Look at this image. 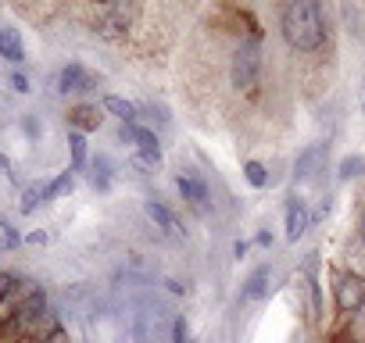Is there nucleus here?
Masks as SVG:
<instances>
[{
  "label": "nucleus",
  "instance_id": "f3484780",
  "mask_svg": "<svg viewBox=\"0 0 365 343\" xmlns=\"http://www.w3.org/2000/svg\"><path fill=\"white\" fill-rule=\"evenodd\" d=\"M29 286L33 283H19L8 297H0V325H4V322H11V315L19 311V304H22V297L29 293Z\"/></svg>",
  "mask_w": 365,
  "mask_h": 343
},
{
  "label": "nucleus",
  "instance_id": "2eb2a0df",
  "mask_svg": "<svg viewBox=\"0 0 365 343\" xmlns=\"http://www.w3.org/2000/svg\"><path fill=\"white\" fill-rule=\"evenodd\" d=\"M111 176H115V168H111V161L104 154L90 157V183H93V190H108L111 186Z\"/></svg>",
  "mask_w": 365,
  "mask_h": 343
},
{
  "label": "nucleus",
  "instance_id": "0eeeda50",
  "mask_svg": "<svg viewBox=\"0 0 365 343\" xmlns=\"http://www.w3.org/2000/svg\"><path fill=\"white\" fill-rule=\"evenodd\" d=\"M143 211H147V218H150V222H154V226H158L165 236H182V233H187V229H182V222H179V218H175V215H172V211H168V208H165L158 197L143 201Z\"/></svg>",
  "mask_w": 365,
  "mask_h": 343
},
{
  "label": "nucleus",
  "instance_id": "a211bd4d",
  "mask_svg": "<svg viewBox=\"0 0 365 343\" xmlns=\"http://www.w3.org/2000/svg\"><path fill=\"white\" fill-rule=\"evenodd\" d=\"M344 339H347V343H365V304H361L358 311H351V315H347Z\"/></svg>",
  "mask_w": 365,
  "mask_h": 343
},
{
  "label": "nucleus",
  "instance_id": "58836bf2",
  "mask_svg": "<svg viewBox=\"0 0 365 343\" xmlns=\"http://www.w3.org/2000/svg\"><path fill=\"white\" fill-rule=\"evenodd\" d=\"M361 104H365V83H361Z\"/></svg>",
  "mask_w": 365,
  "mask_h": 343
},
{
  "label": "nucleus",
  "instance_id": "1a4fd4ad",
  "mask_svg": "<svg viewBox=\"0 0 365 343\" xmlns=\"http://www.w3.org/2000/svg\"><path fill=\"white\" fill-rule=\"evenodd\" d=\"M322 157H326V147H322V143L304 147V150L297 154V161H294V179H297V183H308V179L315 176V172H319Z\"/></svg>",
  "mask_w": 365,
  "mask_h": 343
},
{
  "label": "nucleus",
  "instance_id": "ea45409f",
  "mask_svg": "<svg viewBox=\"0 0 365 343\" xmlns=\"http://www.w3.org/2000/svg\"><path fill=\"white\" fill-rule=\"evenodd\" d=\"M190 343H194V339H190Z\"/></svg>",
  "mask_w": 365,
  "mask_h": 343
},
{
  "label": "nucleus",
  "instance_id": "7c9ffc66",
  "mask_svg": "<svg viewBox=\"0 0 365 343\" xmlns=\"http://www.w3.org/2000/svg\"><path fill=\"white\" fill-rule=\"evenodd\" d=\"M133 168H136V172H140V176H150V172H154V164H150V161H143V157H140V154H136V157H133Z\"/></svg>",
  "mask_w": 365,
  "mask_h": 343
},
{
  "label": "nucleus",
  "instance_id": "4468645a",
  "mask_svg": "<svg viewBox=\"0 0 365 343\" xmlns=\"http://www.w3.org/2000/svg\"><path fill=\"white\" fill-rule=\"evenodd\" d=\"M0 54H4L11 65L26 61V47H22V36L15 29H0Z\"/></svg>",
  "mask_w": 365,
  "mask_h": 343
},
{
  "label": "nucleus",
  "instance_id": "f8f14e48",
  "mask_svg": "<svg viewBox=\"0 0 365 343\" xmlns=\"http://www.w3.org/2000/svg\"><path fill=\"white\" fill-rule=\"evenodd\" d=\"M68 122H72V129L76 132H93V129H101V111L97 107H90V104H79V107H72L68 111Z\"/></svg>",
  "mask_w": 365,
  "mask_h": 343
},
{
  "label": "nucleus",
  "instance_id": "72a5a7b5",
  "mask_svg": "<svg viewBox=\"0 0 365 343\" xmlns=\"http://www.w3.org/2000/svg\"><path fill=\"white\" fill-rule=\"evenodd\" d=\"M255 243H258V247H272V233H265V229H262V233L255 236Z\"/></svg>",
  "mask_w": 365,
  "mask_h": 343
},
{
  "label": "nucleus",
  "instance_id": "f257e3e1",
  "mask_svg": "<svg viewBox=\"0 0 365 343\" xmlns=\"http://www.w3.org/2000/svg\"><path fill=\"white\" fill-rule=\"evenodd\" d=\"M279 29H283V40L301 51V54H312L326 43V22H322V4L315 0H294L279 11Z\"/></svg>",
  "mask_w": 365,
  "mask_h": 343
},
{
  "label": "nucleus",
  "instance_id": "9b49d317",
  "mask_svg": "<svg viewBox=\"0 0 365 343\" xmlns=\"http://www.w3.org/2000/svg\"><path fill=\"white\" fill-rule=\"evenodd\" d=\"M133 147L140 150L143 161H150L154 168L161 164V143L154 136V129H143V125H133Z\"/></svg>",
  "mask_w": 365,
  "mask_h": 343
},
{
  "label": "nucleus",
  "instance_id": "dca6fc26",
  "mask_svg": "<svg viewBox=\"0 0 365 343\" xmlns=\"http://www.w3.org/2000/svg\"><path fill=\"white\" fill-rule=\"evenodd\" d=\"M68 150H72V172H83L90 164V147H86V136L83 132H68Z\"/></svg>",
  "mask_w": 365,
  "mask_h": 343
},
{
  "label": "nucleus",
  "instance_id": "393cba45",
  "mask_svg": "<svg viewBox=\"0 0 365 343\" xmlns=\"http://www.w3.org/2000/svg\"><path fill=\"white\" fill-rule=\"evenodd\" d=\"M172 343H190V325H187L182 315L172 318Z\"/></svg>",
  "mask_w": 365,
  "mask_h": 343
},
{
  "label": "nucleus",
  "instance_id": "cd10ccee",
  "mask_svg": "<svg viewBox=\"0 0 365 343\" xmlns=\"http://www.w3.org/2000/svg\"><path fill=\"white\" fill-rule=\"evenodd\" d=\"M40 343H72V336H68V329H61V325H58V329H51Z\"/></svg>",
  "mask_w": 365,
  "mask_h": 343
},
{
  "label": "nucleus",
  "instance_id": "412c9836",
  "mask_svg": "<svg viewBox=\"0 0 365 343\" xmlns=\"http://www.w3.org/2000/svg\"><path fill=\"white\" fill-rule=\"evenodd\" d=\"M72 186H76V179H72V172H61V176L51 183V186H43V201H58V197H65V194H72Z\"/></svg>",
  "mask_w": 365,
  "mask_h": 343
},
{
  "label": "nucleus",
  "instance_id": "b1692460",
  "mask_svg": "<svg viewBox=\"0 0 365 343\" xmlns=\"http://www.w3.org/2000/svg\"><path fill=\"white\" fill-rule=\"evenodd\" d=\"M36 204H43V190H40V186H26V190H22V211L33 215Z\"/></svg>",
  "mask_w": 365,
  "mask_h": 343
},
{
  "label": "nucleus",
  "instance_id": "6e6552de",
  "mask_svg": "<svg viewBox=\"0 0 365 343\" xmlns=\"http://www.w3.org/2000/svg\"><path fill=\"white\" fill-rule=\"evenodd\" d=\"M269 286H272V265H258V268L247 275V283L240 286V304L262 300V297L269 293Z\"/></svg>",
  "mask_w": 365,
  "mask_h": 343
},
{
  "label": "nucleus",
  "instance_id": "ddd939ff",
  "mask_svg": "<svg viewBox=\"0 0 365 343\" xmlns=\"http://www.w3.org/2000/svg\"><path fill=\"white\" fill-rule=\"evenodd\" d=\"M104 111H111L122 125H136V118H140V111H136V104L133 100H125V97H104Z\"/></svg>",
  "mask_w": 365,
  "mask_h": 343
},
{
  "label": "nucleus",
  "instance_id": "423d86ee",
  "mask_svg": "<svg viewBox=\"0 0 365 343\" xmlns=\"http://www.w3.org/2000/svg\"><path fill=\"white\" fill-rule=\"evenodd\" d=\"M308 226H312L308 201H301L297 194H290V201H287V240H290V243H297V240L308 233Z\"/></svg>",
  "mask_w": 365,
  "mask_h": 343
},
{
  "label": "nucleus",
  "instance_id": "c85d7f7f",
  "mask_svg": "<svg viewBox=\"0 0 365 343\" xmlns=\"http://www.w3.org/2000/svg\"><path fill=\"white\" fill-rule=\"evenodd\" d=\"M15 286H19V279H15V275H4V272H0V297H8Z\"/></svg>",
  "mask_w": 365,
  "mask_h": 343
},
{
  "label": "nucleus",
  "instance_id": "a878e982",
  "mask_svg": "<svg viewBox=\"0 0 365 343\" xmlns=\"http://www.w3.org/2000/svg\"><path fill=\"white\" fill-rule=\"evenodd\" d=\"M19 243H22V236L15 233V226H8V222H0V247H11V250H15Z\"/></svg>",
  "mask_w": 365,
  "mask_h": 343
},
{
  "label": "nucleus",
  "instance_id": "4be33fe9",
  "mask_svg": "<svg viewBox=\"0 0 365 343\" xmlns=\"http://www.w3.org/2000/svg\"><path fill=\"white\" fill-rule=\"evenodd\" d=\"M244 179H247L255 190H265V186H269V172H265L262 161H247V164H244Z\"/></svg>",
  "mask_w": 365,
  "mask_h": 343
},
{
  "label": "nucleus",
  "instance_id": "c756f323",
  "mask_svg": "<svg viewBox=\"0 0 365 343\" xmlns=\"http://www.w3.org/2000/svg\"><path fill=\"white\" fill-rule=\"evenodd\" d=\"M22 125H26V136H29V139H36V136H40V122H36V115H26V122H22Z\"/></svg>",
  "mask_w": 365,
  "mask_h": 343
},
{
  "label": "nucleus",
  "instance_id": "aec40b11",
  "mask_svg": "<svg viewBox=\"0 0 365 343\" xmlns=\"http://www.w3.org/2000/svg\"><path fill=\"white\" fill-rule=\"evenodd\" d=\"M347 275L365 283V247H361V240L347 247Z\"/></svg>",
  "mask_w": 365,
  "mask_h": 343
},
{
  "label": "nucleus",
  "instance_id": "4c0bfd02",
  "mask_svg": "<svg viewBox=\"0 0 365 343\" xmlns=\"http://www.w3.org/2000/svg\"><path fill=\"white\" fill-rule=\"evenodd\" d=\"M15 343H36V339H33V336H26V339H15Z\"/></svg>",
  "mask_w": 365,
  "mask_h": 343
},
{
  "label": "nucleus",
  "instance_id": "20e7f679",
  "mask_svg": "<svg viewBox=\"0 0 365 343\" xmlns=\"http://www.w3.org/2000/svg\"><path fill=\"white\" fill-rule=\"evenodd\" d=\"M333 300H336V307H340L344 315L358 311V307L365 304V283L354 279V275H347V272H340V275L333 279Z\"/></svg>",
  "mask_w": 365,
  "mask_h": 343
},
{
  "label": "nucleus",
  "instance_id": "c9c22d12",
  "mask_svg": "<svg viewBox=\"0 0 365 343\" xmlns=\"http://www.w3.org/2000/svg\"><path fill=\"white\" fill-rule=\"evenodd\" d=\"M233 254H237V258H244V254H247V243H244V240H237V243H233Z\"/></svg>",
  "mask_w": 365,
  "mask_h": 343
},
{
  "label": "nucleus",
  "instance_id": "39448f33",
  "mask_svg": "<svg viewBox=\"0 0 365 343\" xmlns=\"http://www.w3.org/2000/svg\"><path fill=\"white\" fill-rule=\"evenodd\" d=\"M97 86H101V79L90 68H83V65H65L58 72V90L61 93H93Z\"/></svg>",
  "mask_w": 365,
  "mask_h": 343
},
{
  "label": "nucleus",
  "instance_id": "bb28decb",
  "mask_svg": "<svg viewBox=\"0 0 365 343\" xmlns=\"http://www.w3.org/2000/svg\"><path fill=\"white\" fill-rule=\"evenodd\" d=\"M15 93H29L33 86H29V75H22V72H11V83H8Z\"/></svg>",
  "mask_w": 365,
  "mask_h": 343
},
{
  "label": "nucleus",
  "instance_id": "7ed1b4c3",
  "mask_svg": "<svg viewBox=\"0 0 365 343\" xmlns=\"http://www.w3.org/2000/svg\"><path fill=\"white\" fill-rule=\"evenodd\" d=\"M133 19H136V4H125V0H118V4H104L101 15H97V36L118 43V40L129 36Z\"/></svg>",
  "mask_w": 365,
  "mask_h": 343
},
{
  "label": "nucleus",
  "instance_id": "473e14b6",
  "mask_svg": "<svg viewBox=\"0 0 365 343\" xmlns=\"http://www.w3.org/2000/svg\"><path fill=\"white\" fill-rule=\"evenodd\" d=\"M118 139L122 143H133V125H118Z\"/></svg>",
  "mask_w": 365,
  "mask_h": 343
},
{
  "label": "nucleus",
  "instance_id": "5701e85b",
  "mask_svg": "<svg viewBox=\"0 0 365 343\" xmlns=\"http://www.w3.org/2000/svg\"><path fill=\"white\" fill-rule=\"evenodd\" d=\"M136 111H143V115H147L150 122H158V125H168V122H172L168 107H165V104H154V100H150V104H140Z\"/></svg>",
  "mask_w": 365,
  "mask_h": 343
},
{
  "label": "nucleus",
  "instance_id": "f03ea898",
  "mask_svg": "<svg viewBox=\"0 0 365 343\" xmlns=\"http://www.w3.org/2000/svg\"><path fill=\"white\" fill-rule=\"evenodd\" d=\"M258 68H262V47H258V36L244 40L233 54V65H230V83L237 90H251L258 83Z\"/></svg>",
  "mask_w": 365,
  "mask_h": 343
},
{
  "label": "nucleus",
  "instance_id": "2f4dec72",
  "mask_svg": "<svg viewBox=\"0 0 365 343\" xmlns=\"http://www.w3.org/2000/svg\"><path fill=\"white\" fill-rule=\"evenodd\" d=\"M165 290H168L172 297H182V293H187V286H182L179 279H165Z\"/></svg>",
  "mask_w": 365,
  "mask_h": 343
},
{
  "label": "nucleus",
  "instance_id": "e433bc0d",
  "mask_svg": "<svg viewBox=\"0 0 365 343\" xmlns=\"http://www.w3.org/2000/svg\"><path fill=\"white\" fill-rule=\"evenodd\" d=\"M358 240H361V247H365V211H361V218H358Z\"/></svg>",
  "mask_w": 365,
  "mask_h": 343
},
{
  "label": "nucleus",
  "instance_id": "6ab92c4d",
  "mask_svg": "<svg viewBox=\"0 0 365 343\" xmlns=\"http://www.w3.org/2000/svg\"><path fill=\"white\" fill-rule=\"evenodd\" d=\"M358 176H365V157L361 154H347L340 161V168H336V179L347 183V179H358Z\"/></svg>",
  "mask_w": 365,
  "mask_h": 343
},
{
  "label": "nucleus",
  "instance_id": "9d476101",
  "mask_svg": "<svg viewBox=\"0 0 365 343\" xmlns=\"http://www.w3.org/2000/svg\"><path fill=\"white\" fill-rule=\"evenodd\" d=\"M175 190L182 194V201H190L194 208H208V186L197 176H190V172H179L175 176Z\"/></svg>",
  "mask_w": 365,
  "mask_h": 343
},
{
  "label": "nucleus",
  "instance_id": "f704fd0d",
  "mask_svg": "<svg viewBox=\"0 0 365 343\" xmlns=\"http://www.w3.org/2000/svg\"><path fill=\"white\" fill-rule=\"evenodd\" d=\"M29 243H36V247L47 243V233H29Z\"/></svg>",
  "mask_w": 365,
  "mask_h": 343
}]
</instances>
